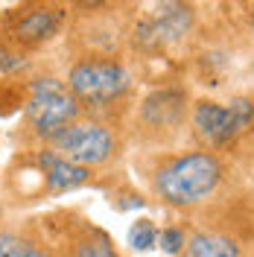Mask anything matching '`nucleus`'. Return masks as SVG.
Here are the masks:
<instances>
[{
    "label": "nucleus",
    "mask_w": 254,
    "mask_h": 257,
    "mask_svg": "<svg viewBox=\"0 0 254 257\" xmlns=\"http://www.w3.org/2000/svg\"><path fill=\"white\" fill-rule=\"evenodd\" d=\"M181 257H251V242L225 228L190 222V237Z\"/></svg>",
    "instance_id": "obj_9"
},
{
    "label": "nucleus",
    "mask_w": 254,
    "mask_h": 257,
    "mask_svg": "<svg viewBox=\"0 0 254 257\" xmlns=\"http://www.w3.org/2000/svg\"><path fill=\"white\" fill-rule=\"evenodd\" d=\"M210 9L225 21L248 64V73H254V0H210Z\"/></svg>",
    "instance_id": "obj_10"
},
{
    "label": "nucleus",
    "mask_w": 254,
    "mask_h": 257,
    "mask_svg": "<svg viewBox=\"0 0 254 257\" xmlns=\"http://www.w3.org/2000/svg\"><path fill=\"white\" fill-rule=\"evenodd\" d=\"M105 193H108V205H111L114 210H138V208L152 205L149 193H146V190H138V187H135V184H132L126 176H120Z\"/></svg>",
    "instance_id": "obj_14"
},
{
    "label": "nucleus",
    "mask_w": 254,
    "mask_h": 257,
    "mask_svg": "<svg viewBox=\"0 0 254 257\" xmlns=\"http://www.w3.org/2000/svg\"><path fill=\"white\" fill-rule=\"evenodd\" d=\"M50 146H56L62 155L76 161L82 167H91L96 173H123V164L132 155V144H129V128L99 120V117H88L82 114L79 120H73L67 128H62Z\"/></svg>",
    "instance_id": "obj_7"
},
{
    "label": "nucleus",
    "mask_w": 254,
    "mask_h": 257,
    "mask_svg": "<svg viewBox=\"0 0 254 257\" xmlns=\"http://www.w3.org/2000/svg\"><path fill=\"white\" fill-rule=\"evenodd\" d=\"M187 144L222 152L254 170V88H237L228 94L196 91Z\"/></svg>",
    "instance_id": "obj_4"
},
{
    "label": "nucleus",
    "mask_w": 254,
    "mask_h": 257,
    "mask_svg": "<svg viewBox=\"0 0 254 257\" xmlns=\"http://www.w3.org/2000/svg\"><path fill=\"white\" fill-rule=\"evenodd\" d=\"M158 231L161 225L149 216H138L135 222L129 225V245L135 251H152L158 245Z\"/></svg>",
    "instance_id": "obj_17"
},
{
    "label": "nucleus",
    "mask_w": 254,
    "mask_h": 257,
    "mask_svg": "<svg viewBox=\"0 0 254 257\" xmlns=\"http://www.w3.org/2000/svg\"><path fill=\"white\" fill-rule=\"evenodd\" d=\"M30 91V73L18 76H0V117H15L21 114Z\"/></svg>",
    "instance_id": "obj_13"
},
{
    "label": "nucleus",
    "mask_w": 254,
    "mask_h": 257,
    "mask_svg": "<svg viewBox=\"0 0 254 257\" xmlns=\"http://www.w3.org/2000/svg\"><path fill=\"white\" fill-rule=\"evenodd\" d=\"M0 257H53L47 245L35 237L27 216L0 219Z\"/></svg>",
    "instance_id": "obj_11"
},
{
    "label": "nucleus",
    "mask_w": 254,
    "mask_h": 257,
    "mask_svg": "<svg viewBox=\"0 0 254 257\" xmlns=\"http://www.w3.org/2000/svg\"><path fill=\"white\" fill-rule=\"evenodd\" d=\"M27 222L53 257H129L111 231L94 222L79 205L27 213Z\"/></svg>",
    "instance_id": "obj_6"
},
{
    "label": "nucleus",
    "mask_w": 254,
    "mask_h": 257,
    "mask_svg": "<svg viewBox=\"0 0 254 257\" xmlns=\"http://www.w3.org/2000/svg\"><path fill=\"white\" fill-rule=\"evenodd\" d=\"M196 88L187 73H173L164 79L146 82L129 117L132 155L167 152L187 144L190 108Z\"/></svg>",
    "instance_id": "obj_3"
},
{
    "label": "nucleus",
    "mask_w": 254,
    "mask_h": 257,
    "mask_svg": "<svg viewBox=\"0 0 254 257\" xmlns=\"http://www.w3.org/2000/svg\"><path fill=\"white\" fill-rule=\"evenodd\" d=\"M187 237H190V222H187V219H181V216H173L170 222L161 225L158 248L167 257H181L184 245H187Z\"/></svg>",
    "instance_id": "obj_15"
},
{
    "label": "nucleus",
    "mask_w": 254,
    "mask_h": 257,
    "mask_svg": "<svg viewBox=\"0 0 254 257\" xmlns=\"http://www.w3.org/2000/svg\"><path fill=\"white\" fill-rule=\"evenodd\" d=\"M38 64L35 56L24 53L21 47H15L12 41H6L0 35V76H18V73H30Z\"/></svg>",
    "instance_id": "obj_16"
},
{
    "label": "nucleus",
    "mask_w": 254,
    "mask_h": 257,
    "mask_svg": "<svg viewBox=\"0 0 254 257\" xmlns=\"http://www.w3.org/2000/svg\"><path fill=\"white\" fill-rule=\"evenodd\" d=\"M152 205L193 225L234 231L254 245V170L222 152L178 146L132 155Z\"/></svg>",
    "instance_id": "obj_1"
},
{
    "label": "nucleus",
    "mask_w": 254,
    "mask_h": 257,
    "mask_svg": "<svg viewBox=\"0 0 254 257\" xmlns=\"http://www.w3.org/2000/svg\"><path fill=\"white\" fill-rule=\"evenodd\" d=\"M70 24V0H15L0 9V35L41 59L56 47Z\"/></svg>",
    "instance_id": "obj_8"
},
{
    "label": "nucleus",
    "mask_w": 254,
    "mask_h": 257,
    "mask_svg": "<svg viewBox=\"0 0 254 257\" xmlns=\"http://www.w3.org/2000/svg\"><path fill=\"white\" fill-rule=\"evenodd\" d=\"M56 62L82 111L129 128V117L143 91V76L129 53H59Z\"/></svg>",
    "instance_id": "obj_2"
},
{
    "label": "nucleus",
    "mask_w": 254,
    "mask_h": 257,
    "mask_svg": "<svg viewBox=\"0 0 254 257\" xmlns=\"http://www.w3.org/2000/svg\"><path fill=\"white\" fill-rule=\"evenodd\" d=\"M82 114L85 111H82L76 94L70 91L59 62L38 59V64L30 70V91H27L21 123H18L12 141L15 146L50 144L62 128L79 120Z\"/></svg>",
    "instance_id": "obj_5"
},
{
    "label": "nucleus",
    "mask_w": 254,
    "mask_h": 257,
    "mask_svg": "<svg viewBox=\"0 0 254 257\" xmlns=\"http://www.w3.org/2000/svg\"><path fill=\"white\" fill-rule=\"evenodd\" d=\"M141 0H70V21L73 18H129Z\"/></svg>",
    "instance_id": "obj_12"
}]
</instances>
